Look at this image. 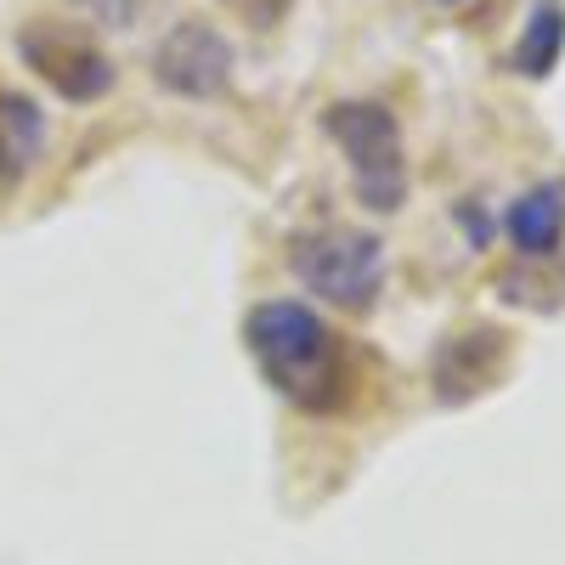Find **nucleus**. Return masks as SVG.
<instances>
[{
	"label": "nucleus",
	"mask_w": 565,
	"mask_h": 565,
	"mask_svg": "<svg viewBox=\"0 0 565 565\" xmlns=\"http://www.w3.org/2000/svg\"><path fill=\"white\" fill-rule=\"evenodd\" d=\"M509 328L498 322H469L452 328V334L430 351V396L441 407H463L476 402L481 391H492L509 373Z\"/></svg>",
	"instance_id": "423d86ee"
},
{
	"label": "nucleus",
	"mask_w": 565,
	"mask_h": 565,
	"mask_svg": "<svg viewBox=\"0 0 565 565\" xmlns=\"http://www.w3.org/2000/svg\"><path fill=\"white\" fill-rule=\"evenodd\" d=\"M40 148H45V114L18 90H0V199L18 193V181L34 170Z\"/></svg>",
	"instance_id": "6e6552de"
},
{
	"label": "nucleus",
	"mask_w": 565,
	"mask_h": 565,
	"mask_svg": "<svg viewBox=\"0 0 565 565\" xmlns=\"http://www.w3.org/2000/svg\"><path fill=\"white\" fill-rule=\"evenodd\" d=\"M503 232L521 260H548L565 244V181H537L509 204Z\"/></svg>",
	"instance_id": "0eeeda50"
},
{
	"label": "nucleus",
	"mask_w": 565,
	"mask_h": 565,
	"mask_svg": "<svg viewBox=\"0 0 565 565\" xmlns=\"http://www.w3.org/2000/svg\"><path fill=\"white\" fill-rule=\"evenodd\" d=\"M232 68H238V52H232V40L204 18L175 23L153 45V79L170 90V97H186V103L221 97V90L232 85Z\"/></svg>",
	"instance_id": "39448f33"
},
{
	"label": "nucleus",
	"mask_w": 565,
	"mask_h": 565,
	"mask_svg": "<svg viewBox=\"0 0 565 565\" xmlns=\"http://www.w3.org/2000/svg\"><path fill=\"white\" fill-rule=\"evenodd\" d=\"M74 12H85L90 23H103V29H130L141 18V0H68Z\"/></svg>",
	"instance_id": "9d476101"
},
{
	"label": "nucleus",
	"mask_w": 565,
	"mask_h": 565,
	"mask_svg": "<svg viewBox=\"0 0 565 565\" xmlns=\"http://www.w3.org/2000/svg\"><path fill=\"white\" fill-rule=\"evenodd\" d=\"M289 271L340 311H367L385 289V244L362 226H311L289 238Z\"/></svg>",
	"instance_id": "7ed1b4c3"
},
{
	"label": "nucleus",
	"mask_w": 565,
	"mask_h": 565,
	"mask_svg": "<svg viewBox=\"0 0 565 565\" xmlns=\"http://www.w3.org/2000/svg\"><path fill=\"white\" fill-rule=\"evenodd\" d=\"M458 226H463V238H469V249H487V238H492V221H487V210L476 215V199H463L458 210Z\"/></svg>",
	"instance_id": "9b49d317"
},
{
	"label": "nucleus",
	"mask_w": 565,
	"mask_h": 565,
	"mask_svg": "<svg viewBox=\"0 0 565 565\" xmlns=\"http://www.w3.org/2000/svg\"><path fill=\"white\" fill-rule=\"evenodd\" d=\"M18 57L52 85L63 103H103L119 79V68L103 45L63 18H29L18 29Z\"/></svg>",
	"instance_id": "20e7f679"
},
{
	"label": "nucleus",
	"mask_w": 565,
	"mask_h": 565,
	"mask_svg": "<svg viewBox=\"0 0 565 565\" xmlns=\"http://www.w3.org/2000/svg\"><path fill=\"white\" fill-rule=\"evenodd\" d=\"M436 7H458V0H436Z\"/></svg>",
	"instance_id": "f8f14e48"
},
{
	"label": "nucleus",
	"mask_w": 565,
	"mask_h": 565,
	"mask_svg": "<svg viewBox=\"0 0 565 565\" xmlns=\"http://www.w3.org/2000/svg\"><path fill=\"white\" fill-rule=\"evenodd\" d=\"M565 57V7L559 0H537V7L526 12V29L521 40H514L509 52V68L521 79H548Z\"/></svg>",
	"instance_id": "1a4fd4ad"
},
{
	"label": "nucleus",
	"mask_w": 565,
	"mask_h": 565,
	"mask_svg": "<svg viewBox=\"0 0 565 565\" xmlns=\"http://www.w3.org/2000/svg\"><path fill=\"white\" fill-rule=\"evenodd\" d=\"M244 345L266 385L300 413H345L356 402L351 351L306 300H260L244 317Z\"/></svg>",
	"instance_id": "f257e3e1"
},
{
	"label": "nucleus",
	"mask_w": 565,
	"mask_h": 565,
	"mask_svg": "<svg viewBox=\"0 0 565 565\" xmlns=\"http://www.w3.org/2000/svg\"><path fill=\"white\" fill-rule=\"evenodd\" d=\"M322 130L351 159V193L373 215H396L407 204V159H402V125L385 103H334L322 114Z\"/></svg>",
	"instance_id": "f03ea898"
}]
</instances>
